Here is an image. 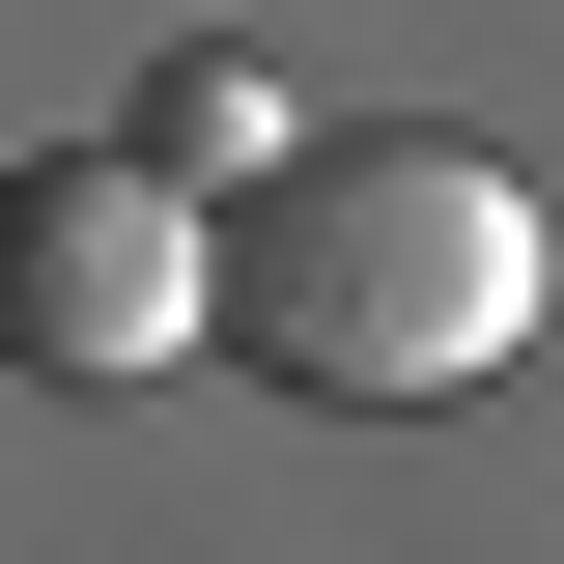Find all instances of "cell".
<instances>
[{"label": "cell", "instance_id": "3", "mask_svg": "<svg viewBox=\"0 0 564 564\" xmlns=\"http://www.w3.org/2000/svg\"><path fill=\"white\" fill-rule=\"evenodd\" d=\"M113 141H141V170H170V198H254V170H282V141H311V113H282L254 57H170V85H141Z\"/></svg>", "mask_w": 564, "mask_h": 564}, {"label": "cell", "instance_id": "2", "mask_svg": "<svg viewBox=\"0 0 564 564\" xmlns=\"http://www.w3.org/2000/svg\"><path fill=\"white\" fill-rule=\"evenodd\" d=\"M0 367H29V395H141V367H198V198H170L141 141L0 170Z\"/></svg>", "mask_w": 564, "mask_h": 564}, {"label": "cell", "instance_id": "1", "mask_svg": "<svg viewBox=\"0 0 564 564\" xmlns=\"http://www.w3.org/2000/svg\"><path fill=\"white\" fill-rule=\"evenodd\" d=\"M198 339L282 367L339 423H423V395H508L536 339V198L480 141H282L254 198L198 226Z\"/></svg>", "mask_w": 564, "mask_h": 564}]
</instances>
